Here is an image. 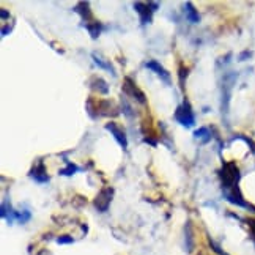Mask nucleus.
I'll return each mask as SVG.
<instances>
[{
	"mask_svg": "<svg viewBox=\"0 0 255 255\" xmlns=\"http://www.w3.org/2000/svg\"><path fill=\"white\" fill-rule=\"evenodd\" d=\"M235 82H237V73H227L222 77L221 82V114L225 123H227V117L230 111V100Z\"/></svg>",
	"mask_w": 255,
	"mask_h": 255,
	"instance_id": "obj_1",
	"label": "nucleus"
},
{
	"mask_svg": "<svg viewBox=\"0 0 255 255\" xmlns=\"http://www.w3.org/2000/svg\"><path fill=\"white\" fill-rule=\"evenodd\" d=\"M240 170L235 162H225L221 169V180H222V189H230L238 186L240 183Z\"/></svg>",
	"mask_w": 255,
	"mask_h": 255,
	"instance_id": "obj_2",
	"label": "nucleus"
},
{
	"mask_svg": "<svg viewBox=\"0 0 255 255\" xmlns=\"http://www.w3.org/2000/svg\"><path fill=\"white\" fill-rule=\"evenodd\" d=\"M175 120L184 128H192L194 126L195 115H194V111L191 107V103L188 100H184L178 106V109H176V112H175Z\"/></svg>",
	"mask_w": 255,
	"mask_h": 255,
	"instance_id": "obj_3",
	"label": "nucleus"
},
{
	"mask_svg": "<svg viewBox=\"0 0 255 255\" xmlns=\"http://www.w3.org/2000/svg\"><path fill=\"white\" fill-rule=\"evenodd\" d=\"M222 192H224V197L227 199V202H230L232 205H235V207H241L249 211H255V207H252L251 203H248L243 199L238 186H235V188H230V189H222Z\"/></svg>",
	"mask_w": 255,
	"mask_h": 255,
	"instance_id": "obj_4",
	"label": "nucleus"
},
{
	"mask_svg": "<svg viewBox=\"0 0 255 255\" xmlns=\"http://www.w3.org/2000/svg\"><path fill=\"white\" fill-rule=\"evenodd\" d=\"M114 199V189L112 188H104L98 192V195L95 197V208L100 213H106L111 207V202Z\"/></svg>",
	"mask_w": 255,
	"mask_h": 255,
	"instance_id": "obj_5",
	"label": "nucleus"
},
{
	"mask_svg": "<svg viewBox=\"0 0 255 255\" xmlns=\"http://www.w3.org/2000/svg\"><path fill=\"white\" fill-rule=\"evenodd\" d=\"M123 92H125L126 95H129V96L135 98V100L139 101L140 104H146V96H145V93L140 90L139 87L135 85V82L131 79V77H125Z\"/></svg>",
	"mask_w": 255,
	"mask_h": 255,
	"instance_id": "obj_6",
	"label": "nucleus"
},
{
	"mask_svg": "<svg viewBox=\"0 0 255 255\" xmlns=\"http://www.w3.org/2000/svg\"><path fill=\"white\" fill-rule=\"evenodd\" d=\"M132 8H134V11L139 14V17H140V22L143 24V25H146V24H150L151 21H153V8L150 6V2L148 3H142V2H135L134 5H132Z\"/></svg>",
	"mask_w": 255,
	"mask_h": 255,
	"instance_id": "obj_7",
	"label": "nucleus"
},
{
	"mask_svg": "<svg viewBox=\"0 0 255 255\" xmlns=\"http://www.w3.org/2000/svg\"><path fill=\"white\" fill-rule=\"evenodd\" d=\"M106 129L109 131V134H112V137L115 139V142L119 143L123 150L128 148V139H126V135L123 132V129H120L119 125H117L115 122H109V123H106Z\"/></svg>",
	"mask_w": 255,
	"mask_h": 255,
	"instance_id": "obj_8",
	"label": "nucleus"
},
{
	"mask_svg": "<svg viewBox=\"0 0 255 255\" xmlns=\"http://www.w3.org/2000/svg\"><path fill=\"white\" fill-rule=\"evenodd\" d=\"M28 176L36 181L38 184H43V183H47L49 181V175H47V170H46V165L44 162H38L36 165H33L30 173H28Z\"/></svg>",
	"mask_w": 255,
	"mask_h": 255,
	"instance_id": "obj_9",
	"label": "nucleus"
},
{
	"mask_svg": "<svg viewBox=\"0 0 255 255\" xmlns=\"http://www.w3.org/2000/svg\"><path fill=\"white\" fill-rule=\"evenodd\" d=\"M145 66L148 68V70H151L154 74H158L159 76V79H162L167 85H170V73L165 70V68L159 63V62H156V60H150V62H146Z\"/></svg>",
	"mask_w": 255,
	"mask_h": 255,
	"instance_id": "obj_10",
	"label": "nucleus"
},
{
	"mask_svg": "<svg viewBox=\"0 0 255 255\" xmlns=\"http://www.w3.org/2000/svg\"><path fill=\"white\" fill-rule=\"evenodd\" d=\"M76 13L81 14V17H82V21L85 22V25L95 22L93 14H92V8H90V3H88V2H81L79 5H77L76 6Z\"/></svg>",
	"mask_w": 255,
	"mask_h": 255,
	"instance_id": "obj_11",
	"label": "nucleus"
},
{
	"mask_svg": "<svg viewBox=\"0 0 255 255\" xmlns=\"http://www.w3.org/2000/svg\"><path fill=\"white\" fill-rule=\"evenodd\" d=\"M184 248L186 252H192L194 249V232H192L191 221H186L184 224Z\"/></svg>",
	"mask_w": 255,
	"mask_h": 255,
	"instance_id": "obj_12",
	"label": "nucleus"
},
{
	"mask_svg": "<svg viewBox=\"0 0 255 255\" xmlns=\"http://www.w3.org/2000/svg\"><path fill=\"white\" fill-rule=\"evenodd\" d=\"M16 210H13L11 203H9V200H5L2 203V207H0V216H2L3 219H6L8 224H13V221L16 219Z\"/></svg>",
	"mask_w": 255,
	"mask_h": 255,
	"instance_id": "obj_13",
	"label": "nucleus"
},
{
	"mask_svg": "<svg viewBox=\"0 0 255 255\" xmlns=\"http://www.w3.org/2000/svg\"><path fill=\"white\" fill-rule=\"evenodd\" d=\"M183 11H184V16L186 19L191 22V24H199L200 22V16L197 13V9L194 8V5L191 2H186L183 5Z\"/></svg>",
	"mask_w": 255,
	"mask_h": 255,
	"instance_id": "obj_14",
	"label": "nucleus"
},
{
	"mask_svg": "<svg viewBox=\"0 0 255 255\" xmlns=\"http://www.w3.org/2000/svg\"><path fill=\"white\" fill-rule=\"evenodd\" d=\"M92 58H93V62L98 68H103V70L106 71H109L112 76H115V70H114V66L109 63V60H106L104 57H101L100 54H96V52H92Z\"/></svg>",
	"mask_w": 255,
	"mask_h": 255,
	"instance_id": "obj_15",
	"label": "nucleus"
},
{
	"mask_svg": "<svg viewBox=\"0 0 255 255\" xmlns=\"http://www.w3.org/2000/svg\"><path fill=\"white\" fill-rule=\"evenodd\" d=\"M194 139L199 140L202 145H207L211 140V132H210V129H208L207 126H202V128H199V129L194 132Z\"/></svg>",
	"mask_w": 255,
	"mask_h": 255,
	"instance_id": "obj_16",
	"label": "nucleus"
},
{
	"mask_svg": "<svg viewBox=\"0 0 255 255\" xmlns=\"http://www.w3.org/2000/svg\"><path fill=\"white\" fill-rule=\"evenodd\" d=\"M85 30H87L88 33H90V36L93 38V40H96V38L106 30V25H103L101 22L95 21V22H92V24H87V25H85Z\"/></svg>",
	"mask_w": 255,
	"mask_h": 255,
	"instance_id": "obj_17",
	"label": "nucleus"
},
{
	"mask_svg": "<svg viewBox=\"0 0 255 255\" xmlns=\"http://www.w3.org/2000/svg\"><path fill=\"white\" fill-rule=\"evenodd\" d=\"M92 82H93L92 88L96 93H100V95H107V93H109V85H107L106 81L101 79V77H93Z\"/></svg>",
	"mask_w": 255,
	"mask_h": 255,
	"instance_id": "obj_18",
	"label": "nucleus"
},
{
	"mask_svg": "<svg viewBox=\"0 0 255 255\" xmlns=\"http://www.w3.org/2000/svg\"><path fill=\"white\" fill-rule=\"evenodd\" d=\"M16 219L21 224H27L28 221L32 219V213L28 211V210H21V211L16 213Z\"/></svg>",
	"mask_w": 255,
	"mask_h": 255,
	"instance_id": "obj_19",
	"label": "nucleus"
},
{
	"mask_svg": "<svg viewBox=\"0 0 255 255\" xmlns=\"http://www.w3.org/2000/svg\"><path fill=\"white\" fill-rule=\"evenodd\" d=\"M81 169L77 167V165H74V164H68V167L66 169H62L60 170V175H63V176H71V175H74L76 172H79Z\"/></svg>",
	"mask_w": 255,
	"mask_h": 255,
	"instance_id": "obj_20",
	"label": "nucleus"
},
{
	"mask_svg": "<svg viewBox=\"0 0 255 255\" xmlns=\"http://www.w3.org/2000/svg\"><path fill=\"white\" fill-rule=\"evenodd\" d=\"M122 112H123V114H125L126 117H132V115H134L131 104L128 103L126 100H123V101H122Z\"/></svg>",
	"mask_w": 255,
	"mask_h": 255,
	"instance_id": "obj_21",
	"label": "nucleus"
},
{
	"mask_svg": "<svg viewBox=\"0 0 255 255\" xmlns=\"http://www.w3.org/2000/svg\"><path fill=\"white\" fill-rule=\"evenodd\" d=\"M57 243L58 244H73L74 243V238L71 235H62V237L57 238Z\"/></svg>",
	"mask_w": 255,
	"mask_h": 255,
	"instance_id": "obj_22",
	"label": "nucleus"
},
{
	"mask_svg": "<svg viewBox=\"0 0 255 255\" xmlns=\"http://www.w3.org/2000/svg\"><path fill=\"white\" fill-rule=\"evenodd\" d=\"M233 140H243V142H246L248 145H249V150L255 154V143L251 140V139H248V137H243V135H240V137H235Z\"/></svg>",
	"mask_w": 255,
	"mask_h": 255,
	"instance_id": "obj_23",
	"label": "nucleus"
},
{
	"mask_svg": "<svg viewBox=\"0 0 255 255\" xmlns=\"http://www.w3.org/2000/svg\"><path fill=\"white\" fill-rule=\"evenodd\" d=\"M208 243H210L211 249H213V251H214L216 254H219V255H227V254H225V252H224V251H222V249H221V248L218 246V244H216V243H214V241H213L211 238H208Z\"/></svg>",
	"mask_w": 255,
	"mask_h": 255,
	"instance_id": "obj_24",
	"label": "nucleus"
},
{
	"mask_svg": "<svg viewBox=\"0 0 255 255\" xmlns=\"http://www.w3.org/2000/svg\"><path fill=\"white\" fill-rule=\"evenodd\" d=\"M186 76H188V68H186V66H181V68H180V82H181V87H183V88H184Z\"/></svg>",
	"mask_w": 255,
	"mask_h": 255,
	"instance_id": "obj_25",
	"label": "nucleus"
},
{
	"mask_svg": "<svg viewBox=\"0 0 255 255\" xmlns=\"http://www.w3.org/2000/svg\"><path fill=\"white\" fill-rule=\"evenodd\" d=\"M0 16H2V19H3V21H5L6 17H9V13H6L5 9H2V11H0Z\"/></svg>",
	"mask_w": 255,
	"mask_h": 255,
	"instance_id": "obj_26",
	"label": "nucleus"
}]
</instances>
